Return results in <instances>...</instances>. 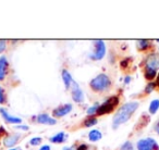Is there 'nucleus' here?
I'll return each instance as SVG.
<instances>
[{"label":"nucleus","instance_id":"obj_29","mask_svg":"<svg viewBox=\"0 0 159 150\" xmlns=\"http://www.w3.org/2000/svg\"><path fill=\"white\" fill-rule=\"evenodd\" d=\"M39 150H50V147H49L48 145H45V146H43Z\"/></svg>","mask_w":159,"mask_h":150},{"label":"nucleus","instance_id":"obj_8","mask_svg":"<svg viewBox=\"0 0 159 150\" xmlns=\"http://www.w3.org/2000/svg\"><path fill=\"white\" fill-rule=\"evenodd\" d=\"M72 110V104H63L61 107H58L53 110V115L56 117H64L69 112H71Z\"/></svg>","mask_w":159,"mask_h":150},{"label":"nucleus","instance_id":"obj_24","mask_svg":"<svg viewBox=\"0 0 159 150\" xmlns=\"http://www.w3.org/2000/svg\"><path fill=\"white\" fill-rule=\"evenodd\" d=\"M6 101V95H5V91H3L2 87L0 86V104H5Z\"/></svg>","mask_w":159,"mask_h":150},{"label":"nucleus","instance_id":"obj_21","mask_svg":"<svg viewBox=\"0 0 159 150\" xmlns=\"http://www.w3.org/2000/svg\"><path fill=\"white\" fill-rule=\"evenodd\" d=\"M120 150H134V148H133V145L131 141H125V143L121 146V149Z\"/></svg>","mask_w":159,"mask_h":150},{"label":"nucleus","instance_id":"obj_1","mask_svg":"<svg viewBox=\"0 0 159 150\" xmlns=\"http://www.w3.org/2000/svg\"><path fill=\"white\" fill-rule=\"evenodd\" d=\"M139 104L137 101H131L128 104H123L119 110L117 111V113L115 114L112 120V128H118L120 125L124 124L125 122H128L131 119V117L133 115V113L137 110Z\"/></svg>","mask_w":159,"mask_h":150},{"label":"nucleus","instance_id":"obj_11","mask_svg":"<svg viewBox=\"0 0 159 150\" xmlns=\"http://www.w3.org/2000/svg\"><path fill=\"white\" fill-rule=\"evenodd\" d=\"M37 122L40 124H49V125H53V124L57 123L56 119L53 117H50L47 113H44V114H39L37 117Z\"/></svg>","mask_w":159,"mask_h":150},{"label":"nucleus","instance_id":"obj_31","mask_svg":"<svg viewBox=\"0 0 159 150\" xmlns=\"http://www.w3.org/2000/svg\"><path fill=\"white\" fill-rule=\"evenodd\" d=\"M130 81H131V77H130V76H128V77L125 78V84H128V83H130Z\"/></svg>","mask_w":159,"mask_h":150},{"label":"nucleus","instance_id":"obj_33","mask_svg":"<svg viewBox=\"0 0 159 150\" xmlns=\"http://www.w3.org/2000/svg\"><path fill=\"white\" fill-rule=\"evenodd\" d=\"M10 150H16V149H10Z\"/></svg>","mask_w":159,"mask_h":150},{"label":"nucleus","instance_id":"obj_10","mask_svg":"<svg viewBox=\"0 0 159 150\" xmlns=\"http://www.w3.org/2000/svg\"><path fill=\"white\" fill-rule=\"evenodd\" d=\"M8 70V60L5 55L0 57V81H3L7 75Z\"/></svg>","mask_w":159,"mask_h":150},{"label":"nucleus","instance_id":"obj_27","mask_svg":"<svg viewBox=\"0 0 159 150\" xmlns=\"http://www.w3.org/2000/svg\"><path fill=\"white\" fill-rule=\"evenodd\" d=\"M76 150H87V146L86 145H80Z\"/></svg>","mask_w":159,"mask_h":150},{"label":"nucleus","instance_id":"obj_26","mask_svg":"<svg viewBox=\"0 0 159 150\" xmlns=\"http://www.w3.org/2000/svg\"><path fill=\"white\" fill-rule=\"evenodd\" d=\"M16 127L18 128V130H29V126H27V125H16Z\"/></svg>","mask_w":159,"mask_h":150},{"label":"nucleus","instance_id":"obj_5","mask_svg":"<svg viewBox=\"0 0 159 150\" xmlns=\"http://www.w3.org/2000/svg\"><path fill=\"white\" fill-rule=\"evenodd\" d=\"M95 51L92 55V58L95 60H102L106 55V45L102 40H95L94 42Z\"/></svg>","mask_w":159,"mask_h":150},{"label":"nucleus","instance_id":"obj_9","mask_svg":"<svg viewBox=\"0 0 159 150\" xmlns=\"http://www.w3.org/2000/svg\"><path fill=\"white\" fill-rule=\"evenodd\" d=\"M0 113H1V115L3 117V119H5L8 123H10V124H20V123H22V120H21L20 117H12V115L10 114V113L8 112L6 109L0 108Z\"/></svg>","mask_w":159,"mask_h":150},{"label":"nucleus","instance_id":"obj_32","mask_svg":"<svg viewBox=\"0 0 159 150\" xmlns=\"http://www.w3.org/2000/svg\"><path fill=\"white\" fill-rule=\"evenodd\" d=\"M156 84H157V85H159V74H158V76H157V81H156Z\"/></svg>","mask_w":159,"mask_h":150},{"label":"nucleus","instance_id":"obj_30","mask_svg":"<svg viewBox=\"0 0 159 150\" xmlns=\"http://www.w3.org/2000/svg\"><path fill=\"white\" fill-rule=\"evenodd\" d=\"M62 150H75L74 147H64Z\"/></svg>","mask_w":159,"mask_h":150},{"label":"nucleus","instance_id":"obj_17","mask_svg":"<svg viewBox=\"0 0 159 150\" xmlns=\"http://www.w3.org/2000/svg\"><path fill=\"white\" fill-rule=\"evenodd\" d=\"M144 75H145V78L148 81H152L156 77L157 72L156 70H152L150 68H145V72H144Z\"/></svg>","mask_w":159,"mask_h":150},{"label":"nucleus","instance_id":"obj_6","mask_svg":"<svg viewBox=\"0 0 159 150\" xmlns=\"http://www.w3.org/2000/svg\"><path fill=\"white\" fill-rule=\"evenodd\" d=\"M71 94H72V99L75 102L80 104V102L84 101V94H83L82 89L80 88L79 85L75 82L72 83V89H71Z\"/></svg>","mask_w":159,"mask_h":150},{"label":"nucleus","instance_id":"obj_28","mask_svg":"<svg viewBox=\"0 0 159 150\" xmlns=\"http://www.w3.org/2000/svg\"><path fill=\"white\" fill-rule=\"evenodd\" d=\"M155 130L157 132V134L159 135V120L157 121V123L155 124Z\"/></svg>","mask_w":159,"mask_h":150},{"label":"nucleus","instance_id":"obj_14","mask_svg":"<svg viewBox=\"0 0 159 150\" xmlns=\"http://www.w3.org/2000/svg\"><path fill=\"white\" fill-rule=\"evenodd\" d=\"M102 133H100L99 130H91V132H89V139L91 141H98V140H100V139H102Z\"/></svg>","mask_w":159,"mask_h":150},{"label":"nucleus","instance_id":"obj_18","mask_svg":"<svg viewBox=\"0 0 159 150\" xmlns=\"http://www.w3.org/2000/svg\"><path fill=\"white\" fill-rule=\"evenodd\" d=\"M149 113L150 114H155V113L157 112V111L159 110V100L158 99H155V100H152V102H150V104H149Z\"/></svg>","mask_w":159,"mask_h":150},{"label":"nucleus","instance_id":"obj_7","mask_svg":"<svg viewBox=\"0 0 159 150\" xmlns=\"http://www.w3.org/2000/svg\"><path fill=\"white\" fill-rule=\"evenodd\" d=\"M146 68H150L152 70H158L159 68V55L152 53L146 59Z\"/></svg>","mask_w":159,"mask_h":150},{"label":"nucleus","instance_id":"obj_25","mask_svg":"<svg viewBox=\"0 0 159 150\" xmlns=\"http://www.w3.org/2000/svg\"><path fill=\"white\" fill-rule=\"evenodd\" d=\"M6 47H7L6 40H0V53L3 52V51L6 50Z\"/></svg>","mask_w":159,"mask_h":150},{"label":"nucleus","instance_id":"obj_12","mask_svg":"<svg viewBox=\"0 0 159 150\" xmlns=\"http://www.w3.org/2000/svg\"><path fill=\"white\" fill-rule=\"evenodd\" d=\"M20 136H21L20 134L9 135V136L5 138V140H3V143H5L6 147H12V146H14L19 141V138H20Z\"/></svg>","mask_w":159,"mask_h":150},{"label":"nucleus","instance_id":"obj_20","mask_svg":"<svg viewBox=\"0 0 159 150\" xmlns=\"http://www.w3.org/2000/svg\"><path fill=\"white\" fill-rule=\"evenodd\" d=\"M98 108H99V106H98V104H94V106L89 107V108L87 109V114L91 115V117H93L94 114H97Z\"/></svg>","mask_w":159,"mask_h":150},{"label":"nucleus","instance_id":"obj_16","mask_svg":"<svg viewBox=\"0 0 159 150\" xmlns=\"http://www.w3.org/2000/svg\"><path fill=\"white\" fill-rule=\"evenodd\" d=\"M136 46H137V48H139V50H146V49H148L152 46V42H150L149 40L142 39L136 42Z\"/></svg>","mask_w":159,"mask_h":150},{"label":"nucleus","instance_id":"obj_15","mask_svg":"<svg viewBox=\"0 0 159 150\" xmlns=\"http://www.w3.org/2000/svg\"><path fill=\"white\" fill-rule=\"evenodd\" d=\"M66 140V134L63 132H60L58 134H56L55 136H52L50 138L51 143H63Z\"/></svg>","mask_w":159,"mask_h":150},{"label":"nucleus","instance_id":"obj_19","mask_svg":"<svg viewBox=\"0 0 159 150\" xmlns=\"http://www.w3.org/2000/svg\"><path fill=\"white\" fill-rule=\"evenodd\" d=\"M96 124H97V119H95V117H89L84 121V126H86V127H91Z\"/></svg>","mask_w":159,"mask_h":150},{"label":"nucleus","instance_id":"obj_23","mask_svg":"<svg viewBox=\"0 0 159 150\" xmlns=\"http://www.w3.org/2000/svg\"><path fill=\"white\" fill-rule=\"evenodd\" d=\"M155 86H156V84H154V83H149V84H148L147 86H146V88H145V93H147V94L152 93V91L155 89Z\"/></svg>","mask_w":159,"mask_h":150},{"label":"nucleus","instance_id":"obj_2","mask_svg":"<svg viewBox=\"0 0 159 150\" xmlns=\"http://www.w3.org/2000/svg\"><path fill=\"white\" fill-rule=\"evenodd\" d=\"M111 85V81L108 75L99 74L91 81V87L95 91H106Z\"/></svg>","mask_w":159,"mask_h":150},{"label":"nucleus","instance_id":"obj_3","mask_svg":"<svg viewBox=\"0 0 159 150\" xmlns=\"http://www.w3.org/2000/svg\"><path fill=\"white\" fill-rule=\"evenodd\" d=\"M118 104H119L118 97L117 96H112V97H110L109 99H107L104 104H100L99 108H98L97 114L104 115V114H107V113L111 112V111L116 108V106H118Z\"/></svg>","mask_w":159,"mask_h":150},{"label":"nucleus","instance_id":"obj_13","mask_svg":"<svg viewBox=\"0 0 159 150\" xmlns=\"http://www.w3.org/2000/svg\"><path fill=\"white\" fill-rule=\"evenodd\" d=\"M62 80H63V83H64V86H66V89L71 88V86H72V83H73V80H72V76H71V74L69 73V71H66V70L62 71Z\"/></svg>","mask_w":159,"mask_h":150},{"label":"nucleus","instance_id":"obj_4","mask_svg":"<svg viewBox=\"0 0 159 150\" xmlns=\"http://www.w3.org/2000/svg\"><path fill=\"white\" fill-rule=\"evenodd\" d=\"M137 150H158L159 146L154 138H144L137 141Z\"/></svg>","mask_w":159,"mask_h":150},{"label":"nucleus","instance_id":"obj_22","mask_svg":"<svg viewBox=\"0 0 159 150\" xmlns=\"http://www.w3.org/2000/svg\"><path fill=\"white\" fill-rule=\"evenodd\" d=\"M40 143H42V138H40V137H34V138H32L31 141H30V143H31L32 146H37V145H39Z\"/></svg>","mask_w":159,"mask_h":150}]
</instances>
